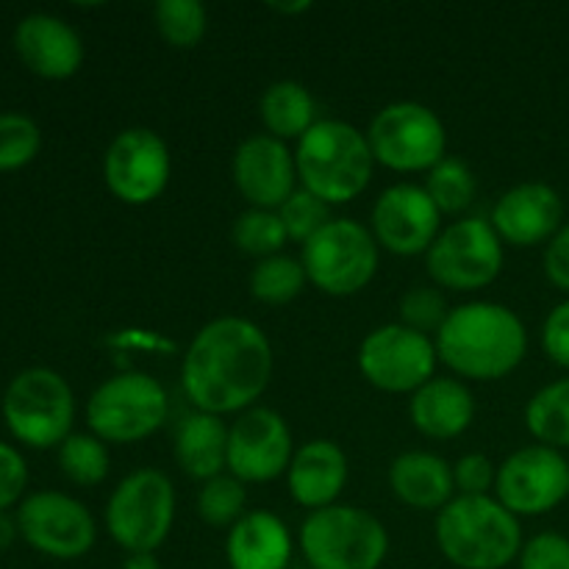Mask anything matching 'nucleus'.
<instances>
[{"instance_id":"36","label":"nucleus","mask_w":569,"mask_h":569,"mask_svg":"<svg viewBox=\"0 0 569 569\" xmlns=\"http://www.w3.org/2000/svg\"><path fill=\"white\" fill-rule=\"evenodd\" d=\"M328 209H331V206L322 203L320 198H315V194L306 192V189L300 187L295 189L292 198L278 209V217H281L283 228H287V237L292 239V242L306 244L317 231H322V228L331 222Z\"/></svg>"},{"instance_id":"32","label":"nucleus","mask_w":569,"mask_h":569,"mask_svg":"<svg viewBox=\"0 0 569 569\" xmlns=\"http://www.w3.org/2000/svg\"><path fill=\"white\" fill-rule=\"evenodd\" d=\"M248 492L239 478L231 472L203 481L198 492V515L211 528H233L244 517Z\"/></svg>"},{"instance_id":"44","label":"nucleus","mask_w":569,"mask_h":569,"mask_svg":"<svg viewBox=\"0 0 569 569\" xmlns=\"http://www.w3.org/2000/svg\"><path fill=\"white\" fill-rule=\"evenodd\" d=\"M270 9L281 11V14H300V11H309V0H300V3H270Z\"/></svg>"},{"instance_id":"39","label":"nucleus","mask_w":569,"mask_h":569,"mask_svg":"<svg viewBox=\"0 0 569 569\" xmlns=\"http://www.w3.org/2000/svg\"><path fill=\"white\" fill-rule=\"evenodd\" d=\"M28 483V467L20 450L0 442V511L9 509L14 500H20L22 489Z\"/></svg>"},{"instance_id":"14","label":"nucleus","mask_w":569,"mask_h":569,"mask_svg":"<svg viewBox=\"0 0 569 569\" xmlns=\"http://www.w3.org/2000/svg\"><path fill=\"white\" fill-rule=\"evenodd\" d=\"M495 498L515 517H542L569 498V461L548 445L515 450L498 467Z\"/></svg>"},{"instance_id":"3","label":"nucleus","mask_w":569,"mask_h":569,"mask_svg":"<svg viewBox=\"0 0 569 569\" xmlns=\"http://www.w3.org/2000/svg\"><path fill=\"white\" fill-rule=\"evenodd\" d=\"M298 181L306 192L328 206L359 198L372 181L376 156L367 133L345 120H317L295 148Z\"/></svg>"},{"instance_id":"43","label":"nucleus","mask_w":569,"mask_h":569,"mask_svg":"<svg viewBox=\"0 0 569 569\" xmlns=\"http://www.w3.org/2000/svg\"><path fill=\"white\" fill-rule=\"evenodd\" d=\"M17 533H20V528H17V520H11L9 515H3V511H0V550L9 548V545L14 542Z\"/></svg>"},{"instance_id":"29","label":"nucleus","mask_w":569,"mask_h":569,"mask_svg":"<svg viewBox=\"0 0 569 569\" xmlns=\"http://www.w3.org/2000/svg\"><path fill=\"white\" fill-rule=\"evenodd\" d=\"M153 20L170 48L192 50L203 42L209 11L200 0H159L153 6Z\"/></svg>"},{"instance_id":"17","label":"nucleus","mask_w":569,"mask_h":569,"mask_svg":"<svg viewBox=\"0 0 569 569\" xmlns=\"http://www.w3.org/2000/svg\"><path fill=\"white\" fill-rule=\"evenodd\" d=\"M370 231L378 248L395 256H420L431 250L442 233V211L417 183H395L378 194Z\"/></svg>"},{"instance_id":"41","label":"nucleus","mask_w":569,"mask_h":569,"mask_svg":"<svg viewBox=\"0 0 569 569\" xmlns=\"http://www.w3.org/2000/svg\"><path fill=\"white\" fill-rule=\"evenodd\" d=\"M545 276L561 292H569V222L559 228L545 248Z\"/></svg>"},{"instance_id":"8","label":"nucleus","mask_w":569,"mask_h":569,"mask_svg":"<svg viewBox=\"0 0 569 569\" xmlns=\"http://www.w3.org/2000/svg\"><path fill=\"white\" fill-rule=\"evenodd\" d=\"M3 420L28 448H56L70 437L76 420L70 383L48 367L17 372L3 395Z\"/></svg>"},{"instance_id":"2","label":"nucleus","mask_w":569,"mask_h":569,"mask_svg":"<svg viewBox=\"0 0 569 569\" xmlns=\"http://www.w3.org/2000/svg\"><path fill=\"white\" fill-rule=\"evenodd\" d=\"M433 342L439 361L470 381H500L511 376L528 353L526 322L515 309L492 300H472L450 309Z\"/></svg>"},{"instance_id":"13","label":"nucleus","mask_w":569,"mask_h":569,"mask_svg":"<svg viewBox=\"0 0 569 569\" xmlns=\"http://www.w3.org/2000/svg\"><path fill=\"white\" fill-rule=\"evenodd\" d=\"M172 176L170 148L153 128H126L103 156L109 192L128 206H148L164 194Z\"/></svg>"},{"instance_id":"26","label":"nucleus","mask_w":569,"mask_h":569,"mask_svg":"<svg viewBox=\"0 0 569 569\" xmlns=\"http://www.w3.org/2000/svg\"><path fill=\"white\" fill-rule=\"evenodd\" d=\"M259 114L267 133L281 142H298L309 128L317 126V103L315 94L300 81L270 83L259 100Z\"/></svg>"},{"instance_id":"45","label":"nucleus","mask_w":569,"mask_h":569,"mask_svg":"<svg viewBox=\"0 0 569 569\" xmlns=\"http://www.w3.org/2000/svg\"><path fill=\"white\" fill-rule=\"evenodd\" d=\"M295 569H309V567H295Z\"/></svg>"},{"instance_id":"19","label":"nucleus","mask_w":569,"mask_h":569,"mask_svg":"<svg viewBox=\"0 0 569 569\" xmlns=\"http://www.w3.org/2000/svg\"><path fill=\"white\" fill-rule=\"evenodd\" d=\"M489 222L503 244L533 248L550 242L565 226V203L548 183H517L500 194Z\"/></svg>"},{"instance_id":"33","label":"nucleus","mask_w":569,"mask_h":569,"mask_svg":"<svg viewBox=\"0 0 569 569\" xmlns=\"http://www.w3.org/2000/svg\"><path fill=\"white\" fill-rule=\"evenodd\" d=\"M287 239V228H283L278 211L248 209L233 222V244L259 261L281 253Z\"/></svg>"},{"instance_id":"22","label":"nucleus","mask_w":569,"mask_h":569,"mask_svg":"<svg viewBox=\"0 0 569 569\" xmlns=\"http://www.w3.org/2000/svg\"><path fill=\"white\" fill-rule=\"evenodd\" d=\"M292 533L272 511H248L228 528L226 556L231 569H292Z\"/></svg>"},{"instance_id":"28","label":"nucleus","mask_w":569,"mask_h":569,"mask_svg":"<svg viewBox=\"0 0 569 569\" xmlns=\"http://www.w3.org/2000/svg\"><path fill=\"white\" fill-rule=\"evenodd\" d=\"M306 283L309 278H306L303 261L287 253L261 259L250 272V295L267 306L292 303L303 292Z\"/></svg>"},{"instance_id":"34","label":"nucleus","mask_w":569,"mask_h":569,"mask_svg":"<svg viewBox=\"0 0 569 569\" xmlns=\"http://www.w3.org/2000/svg\"><path fill=\"white\" fill-rule=\"evenodd\" d=\"M42 148V131L37 122L17 111L0 114V172L31 164Z\"/></svg>"},{"instance_id":"18","label":"nucleus","mask_w":569,"mask_h":569,"mask_svg":"<svg viewBox=\"0 0 569 569\" xmlns=\"http://www.w3.org/2000/svg\"><path fill=\"white\" fill-rule=\"evenodd\" d=\"M233 187L250 203V209L278 211L298 189V164L287 142L256 133L233 153Z\"/></svg>"},{"instance_id":"15","label":"nucleus","mask_w":569,"mask_h":569,"mask_svg":"<svg viewBox=\"0 0 569 569\" xmlns=\"http://www.w3.org/2000/svg\"><path fill=\"white\" fill-rule=\"evenodd\" d=\"M17 528L33 550L61 561L87 556L98 539V528L87 506L61 492H33L22 500Z\"/></svg>"},{"instance_id":"1","label":"nucleus","mask_w":569,"mask_h":569,"mask_svg":"<svg viewBox=\"0 0 569 569\" xmlns=\"http://www.w3.org/2000/svg\"><path fill=\"white\" fill-rule=\"evenodd\" d=\"M272 365V345L256 322L217 317L194 333L183 353V395L194 411L242 415L270 387Z\"/></svg>"},{"instance_id":"37","label":"nucleus","mask_w":569,"mask_h":569,"mask_svg":"<svg viewBox=\"0 0 569 569\" xmlns=\"http://www.w3.org/2000/svg\"><path fill=\"white\" fill-rule=\"evenodd\" d=\"M498 481V467L483 453H467L453 465V483L461 498H483Z\"/></svg>"},{"instance_id":"27","label":"nucleus","mask_w":569,"mask_h":569,"mask_svg":"<svg viewBox=\"0 0 569 569\" xmlns=\"http://www.w3.org/2000/svg\"><path fill=\"white\" fill-rule=\"evenodd\" d=\"M526 426L539 445L569 448V378L548 383L528 400Z\"/></svg>"},{"instance_id":"31","label":"nucleus","mask_w":569,"mask_h":569,"mask_svg":"<svg viewBox=\"0 0 569 569\" xmlns=\"http://www.w3.org/2000/svg\"><path fill=\"white\" fill-rule=\"evenodd\" d=\"M426 192L431 194V200L437 203V209L442 214H461L472 206L478 192L476 172L470 170V164H465L456 156H445L431 172H428Z\"/></svg>"},{"instance_id":"20","label":"nucleus","mask_w":569,"mask_h":569,"mask_svg":"<svg viewBox=\"0 0 569 569\" xmlns=\"http://www.w3.org/2000/svg\"><path fill=\"white\" fill-rule=\"evenodd\" d=\"M14 48L28 70L50 81L76 76L83 64V42L76 28L44 11H33L17 22Z\"/></svg>"},{"instance_id":"12","label":"nucleus","mask_w":569,"mask_h":569,"mask_svg":"<svg viewBox=\"0 0 569 569\" xmlns=\"http://www.w3.org/2000/svg\"><path fill=\"white\" fill-rule=\"evenodd\" d=\"M437 342L403 322H387L359 345V370L376 389L389 395H415L437 378Z\"/></svg>"},{"instance_id":"24","label":"nucleus","mask_w":569,"mask_h":569,"mask_svg":"<svg viewBox=\"0 0 569 569\" xmlns=\"http://www.w3.org/2000/svg\"><path fill=\"white\" fill-rule=\"evenodd\" d=\"M389 489L417 511H442L456 498L453 465L428 450H409L389 465Z\"/></svg>"},{"instance_id":"35","label":"nucleus","mask_w":569,"mask_h":569,"mask_svg":"<svg viewBox=\"0 0 569 569\" xmlns=\"http://www.w3.org/2000/svg\"><path fill=\"white\" fill-rule=\"evenodd\" d=\"M448 315V300L439 287H411L400 298V322L411 331L426 333V337H431V333L437 337Z\"/></svg>"},{"instance_id":"9","label":"nucleus","mask_w":569,"mask_h":569,"mask_svg":"<svg viewBox=\"0 0 569 569\" xmlns=\"http://www.w3.org/2000/svg\"><path fill=\"white\" fill-rule=\"evenodd\" d=\"M378 256L381 248L370 228L339 217L303 244L300 261L311 287L331 298H350L372 283L378 272Z\"/></svg>"},{"instance_id":"30","label":"nucleus","mask_w":569,"mask_h":569,"mask_svg":"<svg viewBox=\"0 0 569 569\" xmlns=\"http://www.w3.org/2000/svg\"><path fill=\"white\" fill-rule=\"evenodd\" d=\"M59 467L78 487H98L109 476V448L94 433H70L59 445Z\"/></svg>"},{"instance_id":"25","label":"nucleus","mask_w":569,"mask_h":569,"mask_svg":"<svg viewBox=\"0 0 569 569\" xmlns=\"http://www.w3.org/2000/svg\"><path fill=\"white\" fill-rule=\"evenodd\" d=\"M176 461L194 481H211L228 470V426L222 417L194 411L176 433Z\"/></svg>"},{"instance_id":"5","label":"nucleus","mask_w":569,"mask_h":569,"mask_svg":"<svg viewBox=\"0 0 569 569\" xmlns=\"http://www.w3.org/2000/svg\"><path fill=\"white\" fill-rule=\"evenodd\" d=\"M300 550L309 569H381L389 553V533L367 509L337 503L306 517Z\"/></svg>"},{"instance_id":"6","label":"nucleus","mask_w":569,"mask_h":569,"mask_svg":"<svg viewBox=\"0 0 569 569\" xmlns=\"http://www.w3.org/2000/svg\"><path fill=\"white\" fill-rule=\"evenodd\" d=\"M170 415L167 389L148 372L106 378L87 403V422L106 445H133L159 431Z\"/></svg>"},{"instance_id":"42","label":"nucleus","mask_w":569,"mask_h":569,"mask_svg":"<svg viewBox=\"0 0 569 569\" xmlns=\"http://www.w3.org/2000/svg\"><path fill=\"white\" fill-rule=\"evenodd\" d=\"M122 569H161L156 553H126Z\"/></svg>"},{"instance_id":"21","label":"nucleus","mask_w":569,"mask_h":569,"mask_svg":"<svg viewBox=\"0 0 569 569\" xmlns=\"http://www.w3.org/2000/svg\"><path fill=\"white\" fill-rule=\"evenodd\" d=\"M348 456L331 439H311L300 445L292 456V465L287 470L289 495L298 506L311 511L337 506L348 487Z\"/></svg>"},{"instance_id":"40","label":"nucleus","mask_w":569,"mask_h":569,"mask_svg":"<svg viewBox=\"0 0 569 569\" xmlns=\"http://www.w3.org/2000/svg\"><path fill=\"white\" fill-rule=\"evenodd\" d=\"M542 348L553 365L569 370V300L556 306L542 326Z\"/></svg>"},{"instance_id":"23","label":"nucleus","mask_w":569,"mask_h":569,"mask_svg":"<svg viewBox=\"0 0 569 569\" xmlns=\"http://www.w3.org/2000/svg\"><path fill=\"white\" fill-rule=\"evenodd\" d=\"M411 426L428 439H456L476 420V400L459 378H431L409 400Z\"/></svg>"},{"instance_id":"11","label":"nucleus","mask_w":569,"mask_h":569,"mask_svg":"<svg viewBox=\"0 0 569 569\" xmlns=\"http://www.w3.org/2000/svg\"><path fill=\"white\" fill-rule=\"evenodd\" d=\"M506 261L503 242L483 217H461L442 228L426 253L433 287L450 292H478L500 276Z\"/></svg>"},{"instance_id":"10","label":"nucleus","mask_w":569,"mask_h":569,"mask_svg":"<svg viewBox=\"0 0 569 569\" xmlns=\"http://www.w3.org/2000/svg\"><path fill=\"white\" fill-rule=\"evenodd\" d=\"M365 133L376 164L395 172H431L448 148L445 122L417 100L383 106Z\"/></svg>"},{"instance_id":"4","label":"nucleus","mask_w":569,"mask_h":569,"mask_svg":"<svg viewBox=\"0 0 569 569\" xmlns=\"http://www.w3.org/2000/svg\"><path fill=\"white\" fill-rule=\"evenodd\" d=\"M437 545L459 569H503L520 559L522 526L498 498L456 495L437 515Z\"/></svg>"},{"instance_id":"38","label":"nucleus","mask_w":569,"mask_h":569,"mask_svg":"<svg viewBox=\"0 0 569 569\" xmlns=\"http://www.w3.org/2000/svg\"><path fill=\"white\" fill-rule=\"evenodd\" d=\"M520 569H569V539L556 531L537 533L522 545Z\"/></svg>"},{"instance_id":"16","label":"nucleus","mask_w":569,"mask_h":569,"mask_svg":"<svg viewBox=\"0 0 569 569\" xmlns=\"http://www.w3.org/2000/svg\"><path fill=\"white\" fill-rule=\"evenodd\" d=\"M292 456V431L278 411L253 406L228 426V472L244 487L281 478Z\"/></svg>"},{"instance_id":"7","label":"nucleus","mask_w":569,"mask_h":569,"mask_svg":"<svg viewBox=\"0 0 569 569\" xmlns=\"http://www.w3.org/2000/svg\"><path fill=\"white\" fill-rule=\"evenodd\" d=\"M176 522V487L161 470L131 472L106 503V528L126 553H156Z\"/></svg>"}]
</instances>
